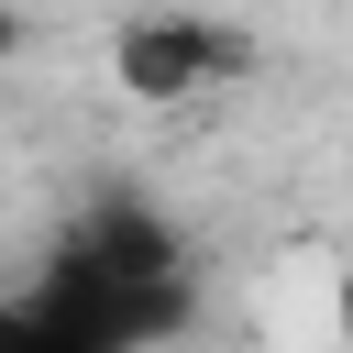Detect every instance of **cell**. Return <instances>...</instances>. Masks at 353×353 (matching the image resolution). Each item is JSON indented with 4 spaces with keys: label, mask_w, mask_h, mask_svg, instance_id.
Wrapping results in <instances>:
<instances>
[{
    "label": "cell",
    "mask_w": 353,
    "mask_h": 353,
    "mask_svg": "<svg viewBox=\"0 0 353 353\" xmlns=\"http://www.w3.org/2000/svg\"><path fill=\"white\" fill-rule=\"evenodd\" d=\"M188 309H199L188 243L143 199H99L55 243V265L0 309V353H154L188 331Z\"/></svg>",
    "instance_id": "cell-1"
},
{
    "label": "cell",
    "mask_w": 353,
    "mask_h": 353,
    "mask_svg": "<svg viewBox=\"0 0 353 353\" xmlns=\"http://www.w3.org/2000/svg\"><path fill=\"white\" fill-rule=\"evenodd\" d=\"M331 320H342V353H353V265L331 276Z\"/></svg>",
    "instance_id": "cell-3"
},
{
    "label": "cell",
    "mask_w": 353,
    "mask_h": 353,
    "mask_svg": "<svg viewBox=\"0 0 353 353\" xmlns=\"http://www.w3.org/2000/svg\"><path fill=\"white\" fill-rule=\"evenodd\" d=\"M254 33L243 22H221V11H132L121 33H110V77L143 99V110H188V99H221V88H243L254 77Z\"/></svg>",
    "instance_id": "cell-2"
}]
</instances>
